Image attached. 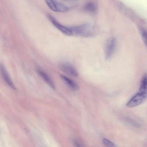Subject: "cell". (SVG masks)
Listing matches in <instances>:
<instances>
[{"label": "cell", "instance_id": "obj_1", "mask_svg": "<svg viewBox=\"0 0 147 147\" xmlns=\"http://www.w3.org/2000/svg\"><path fill=\"white\" fill-rule=\"evenodd\" d=\"M147 99V74H145L141 79L138 92L127 102L129 108H133L141 105Z\"/></svg>", "mask_w": 147, "mask_h": 147}, {"label": "cell", "instance_id": "obj_2", "mask_svg": "<svg viewBox=\"0 0 147 147\" xmlns=\"http://www.w3.org/2000/svg\"><path fill=\"white\" fill-rule=\"evenodd\" d=\"M73 34L85 37L95 36L97 33L98 29L94 24L86 23L79 25L69 27Z\"/></svg>", "mask_w": 147, "mask_h": 147}, {"label": "cell", "instance_id": "obj_3", "mask_svg": "<svg viewBox=\"0 0 147 147\" xmlns=\"http://www.w3.org/2000/svg\"><path fill=\"white\" fill-rule=\"evenodd\" d=\"M117 46V41L114 37H111L107 40L105 48V59L108 60L110 59L113 55Z\"/></svg>", "mask_w": 147, "mask_h": 147}, {"label": "cell", "instance_id": "obj_4", "mask_svg": "<svg viewBox=\"0 0 147 147\" xmlns=\"http://www.w3.org/2000/svg\"><path fill=\"white\" fill-rule=\"evenodd\" d=\"M46 3L49 8L55 12H65L68 7L63 3L55 0H46Z\"/></svg>", "mask_w": 147, "mask_h": 147}, {"label": "cell", "instance_id": "obj_5", "mask_svg": "<svg viewBox=\"0 0 147 147\" xmlns=\"http://www.w3.org/2000/svg\"><path fill=\"white\" fill-rule=\"evenodd\" d=\"M59 67L62 71L67 75L73 77L78 76V73L75 67L67 62H63L59 65Z\"/></svg>", "mask_w": 147, "mask_h": 147}, {"label": "cell", "instance_id": "obj_6", "mask_svg": "<svg viewBox=\"0 0 147 147\" xmlns=\"http://www.w3.org/2000/svg\"><path fill=\"white\" fill-rule=\"evenodd\" d=\"M48 17L52 24L61 32L68 36H71L73 34L72 31L69 27H67L60 24L50 15H49Z\"/></svg>", "mask_w": 147, "mask_h": 147}, {"label": "cell", "instance_id": "obj_7", "mask_svg": "<svg viewBox=\"0 0 147 147\" xmlns=\"http://www.w3.org/2000/svg\"><path fill=\"white\" fill-rule=\"evenodd\" d=\"M0 71L2 77L6 83L11 88L14 90L16 89L4 65H0Z\"/></svg>", "mask_w": 147, "mask_h": 147}, {"label": "cell", "instance_id": "obj_8", "mask_svg": "<svg viewBox=\"0 0 147 147\" xmlns=\"http://www.w3.org/2000/svg\"><path fill=\"white\" fill-rule=\"evenodd\" d=\"M60 76L65 83L72 90L76 91L78 90V86L74 81L64 75L61 74Z\"/></svg>", "mask_w": 147, "mask_h": 147}, {"label": "cell", "instance_id": "obj_9", "mask_svg": "<svg viewBox=\"0 0 147 147\" xmlns=\"http://www.w3.org/2000/svg\"><path fill=\"white\" fill-rule=\"evenodd\" d=\"M97 3L94 1H90L86 2L84 6V9L86 12L91 14H94L97 9Z\"/></svg>", "mask_w": 147, "mask_h": 147}, {"label": "cell", "instance_id": "obj_10", "mask_svg": "<svg viewBox=\"0 0 147 147\" xmlns=\"http://www.w3.org/2000/svg\"><path fill=\"white\" fill-rule=\"evenodd\" d=\"M37 71L39 75L44 81L52 88L55 89L54 83L49 76L41 70L39 69Z\"/></svg>", "mask_w": 147, "mask_h": 147}, {"label": "cell", "instance_id": "obj_11", "mask_svg": "<svg viewBox=\"0 0 147 147\" xmlns=\"http://www.w3.org/2000/svg\"><path fill=\"white\" fill-rule=\"evenodd\" d=\"M140 32L143 40L146 46H147V31L142 28H140Z\"/></svg>", "mask_w": 147, "mask_h": 147}, {"label": "cell", "instance_id": "obj_12", "mask_svg": "<svg viewBox=\"0 0 147 147\" xmlns=\"http://www.w3.org/2000/svg\"><path fill=\"white\" fill-rule=\"evenodd\" d=\"M102 142L106 147H115L114 144L107 139H103Z\"/></svg>", "mask_w": 147, "mask_h": 147}, {"label": "cell", "instance_id": "obj_13", "mask_svg": "<svg viewBox=\"0 0 147 147\" xmlns=\"http://www.w3.org/2000/svg\"><path fill=\"white\" fill-rule=\"evenodd\" d=\"M73 143L75 147H82L80 143L76 140H74Z\"/></svg>", "mask_w": 147, "mask_h": 147}]
</instances>
